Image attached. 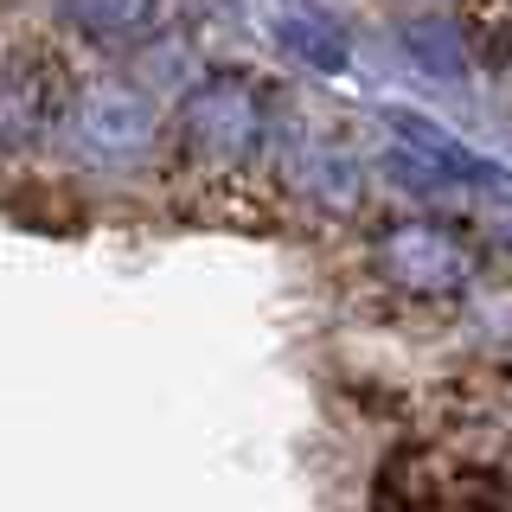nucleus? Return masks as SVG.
<instances>
[{
  "instance_id": "nucleus-1",
  "label": "nucleus",
  "mask_w": 512,
  "mask_h": 512,
  "mask_svg": "<svg viewBox=\"0 0 512 512\" xmlns=\"http://www.w3.org/2000/svg\"><path fill=\"white\" fill-rule=\"evenodd\" d=\"M372 269L410 301H461L474 288L480 256L442 218H391L372 237Z\"/></svg>"
},
{
  "instance_id": "nucleus-2",
  "label": "nucleus",
  "mask_w": 512,
  "mask_h": 512,
  "mask_svg": "<svg viewBox=\"0 0 512 512\" xmlns=\"http://www.w3.org/2000/svg\"><path fill=\"white\" fill-rule=\"evenodd\" d=\"M192 148H199L205 160H244L250 148H263V103H256V90L244 84V77H205L199 90L186 96L180 109Z\"/></svg>"
},
{
  "instance_id": "nucleus-3",
  "label": "nucleus",
  "mask_w": 512,
  "mask_h": 512,
  "mask_svg": "<svg viewBox=\"0 0 512 512\" xmlns=\"http://www.w3.org/2000/svg\"><path fill=\"white\" fill-rule=\"evenodd\" d=\"M71 135H77V148H84L90 160H116V167H128V160H141L154 148L160 116H154L148 96H135L122 84H103V90H90L84 103H77Z\"/></svg>"
}]
</instances>
